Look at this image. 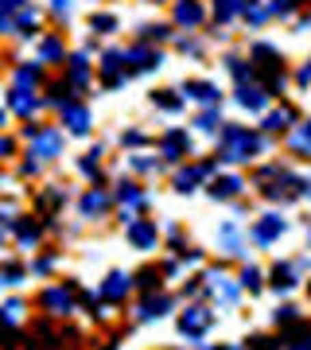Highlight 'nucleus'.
I'll list each match as a JSON object with an SVG mask.
<instances>
[{"label":"nucleus","mask_w":311,"mask_h":350,"mask_svg":"<svg viewBox=\"0 0 311 350\" xmlns=\"http://www.w3.org/2000/svg\"><path fill=\"white\" fill-rule=\"evenodd\" d=\"M175 16H179V20H183V24H199V4H195V0H187V4H179V12H175Z\"/></svg>","instance_id":"1"},{"label":"nucleus","mask_w":311,"mask_h":350,"mask_svg":"<svg viewBox=\"0 0 311 350\" xmlns=\"http://www.w3.org/2000/svg\"><path fill=\"white\" fill-rule=\"evenodd\" d=\"M241 105L257 109V105H261V94H257V90H241Z\"/></svg>","instance_id":"2"},{"label":"nucleus","mask_w":311,"mask_h":350,"mask_svg":"<svg viewBox=\"0 0 311 350\" xmlns=\"http://www.w3.org/2000/svg\"><path fill=\"white\" fill-rule=\"evenodd\" d=\"M234 8H237V0H218V16H234Z\"/></svg>","instance_id":"3"}]
</instances>
